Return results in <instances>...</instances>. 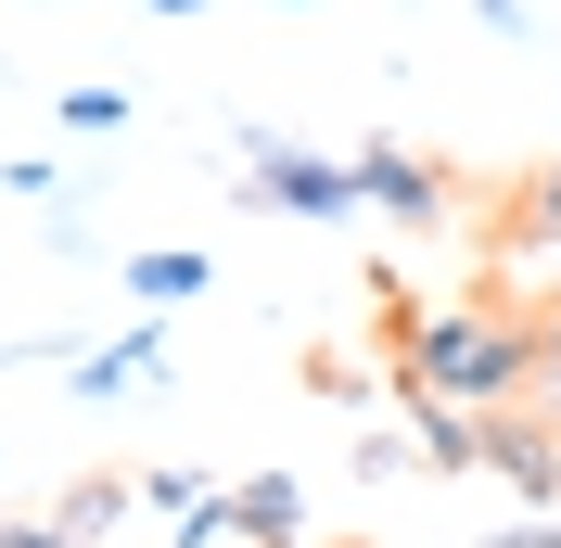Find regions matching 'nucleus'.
Wrapping results in <instances>:
<instances>
[{"label": "nucleus", "instance_id": "1", "mask_svg": "<svg viewBox=\"0 0 561 548\" xmlns=\"http://www.w3.org/2000/svg\"><path fill=\"white\" fill-rule=\"evenodd\" d=\"M383 344H396V396H459V409H511L536 396V307H497V294H434L421 307L409 281L383 269Z\"/></svg>", "mask_w": 561, "mask_h": 548}, {"label": "nucleus", "instance_id": "2", "mask_svg": "<svg viewBox=\"0 0 561 548\" xmlns=\"http://www.w3.org/2000/svg\"><path fill=\"white\" fill-rule=\"evenodd\" d=\"M243 192L280 205V217H370L357 153H307V140H280V128H243Z\"/></svg>", "mask_w": 561, "mask_h": 548}, {"label": "nucleus", "instance_id": "3", "mask_svg": "<svg viewBox=\"0 0 561 548\" xmlns=\"http://www.w3.org/2000/svg\"><path fill=\"white\" fill-rule=\"evenodd\" d=\"M485 472L524 498V511H561V421L536 409V396H511V409H485Z\"/></svg>", "mask_w": 561, "mask_h": 548}, {"label": "nucleus", "instance_id": "4", "mask_svg": "<svg viewBox=\"0 0 561 548\" xmlns=\"http://www.w3.org/2000/svg\"><path fill=\"white\" fill-rule=\"evenodd\" d=\"M357 192H370V217H396V230H447V167H421L409 140H357Z\"/></svg>", "mask_w": 561, "mask_h": 548}, {"label": "nucleus", "instance_id": "5", "mask_svg": "<svg viewBox=\"0 0 561 548\" xmlns=\"http://www.w3.org/2000/svg\"><path fill=\"white\" fill-rule=\"evenodd\" d=\"M409 446H421V472H485V409H459V396H409Z\"/></svg>", "mask_w": 561, "mask_h": 548}, {"label": "nucleus", "instance_id": "6", "mask_svg": "<svg viewBox=\"0 0 561 548\" xmlns=\"http://www.w3.org/2000/svg\"><path fill=\"white\" fill-rule=\"evenodd\" d=\"M153 370H167V319H128L115 344H90V357H77V383H90V396H115V383H153Z\"/></svg>", "mask_w": 561, "mask_h": 548}, {"label": "nucleus", "instance_id": "7", "mask_svg": "<svg viewBox=\"0 0 561 548\" xmlns=\"http://www.w3.org/2000/svg\"><path fill=\"white\" fill-rule=\"evenodd\" d=\"M497 242H511V255H549V242H561V153L511 192V230H497Z\"/></svg>", "mask_w": 561, "mask_h": 548}, {"label": "nucleus", "instance_id": "8", "mask_svg": "<svg viewBox=\"0 0 561 548\" xmlns=\"http://www.w3.org/2000/svg\"><path fill=\"white\" fill-rule=\"evenodd\" d=\"M205 255H179V242H153V255H128V294H140V307H192V294H205Z\"/></svg>", "mask_w": 561, "mask_h": 548}, {"label": "nucleus", "instance_id": "9", "mask_svg": "<svg viewBox=\"0 0 561 548\" xmlns=\"http://www.w3.org/2000/svg\"><path fill=\"white\" fill-rule=\"evenodd\" d=\"M128 498H140L128 472H90V484H65V523H77V536H115V523H128Z\"/></svg>", "mask_w": 561, "mask_h": 548}, {"label": "nucleus", "instance_id": "10", "mask_svg": "<svg viewBox=\"0 0 561 548\" xmlns=\"http://www.w3.org/2000/svg\"><path fill=\"white\" fill-rule=\"evenodd\" d=\"M51 115H65L77 140H115V128H128V90H65V103H51Z\"/></svg>", "mask_w": 561, "mask_h": 548}, {"label": "nucleus", "instance_id": "11", "mask_svg": "<svg viewBox=\"0 0 561 548\" xmlns=\"http://www.w3.org/2000/svg\"><path fill=\"white\" fill-rule=\"evenodd\" d=\"M536 409L561 421V281H549V307H536Z\"/></svg>", "mask_w": 561, "mask_h": 548}, {"label": "nucleus", "instance_id": "12", "mask_svg": "<svg viewBox=\"0 0 561 548\" xmlns=\"http://www.w3.org/2000/svg\"><path fill=\"white\" fill-rule=\"evenodd\" d=\"M140 498H153V511H205L217 484H205V472H140Z\"/></svg>", "mask_w": 561, "mask_h": 548}, {"label": "nucleus", "instance_id": "13", "mask_svg": "<svg viewBox=\"0 0 561 548\" xmlns=\"http://www.w3.org/2000/svg\"><path fill=\"white\" fill-rule=\"evenodd\" d=\"M0 548H90V536H77V523L51 511V523H0Z\"/></svg>", "mask_w": 561, "mask_h": 548}, {"label": "nucleus", "instance_id": "14", "mask_svg": "<svg viewBox=\"0 0 561 548\" xmlns=\"http://www.w3.org/2000/svg\"><path fill=\"white\" fill-rule=\"evenodd\" d=\"M497 548H561V511H536V523H497Z\"/></svg>", "mask_w": 561, "mask_h": 548}, {"label": "nucleus", "instance_id": "15", "mask_svg": "<svg viewBox=\"0 0 561 548\" xmlns=\"http://www.w3.org/2000/svg\"><path fill=\"white\" fill-rule=\"evenodd\" d=\"M140 13H205V0H140Z\"/></svg>", "mask_w": 561, "mask_h": 548}]
</instances>
